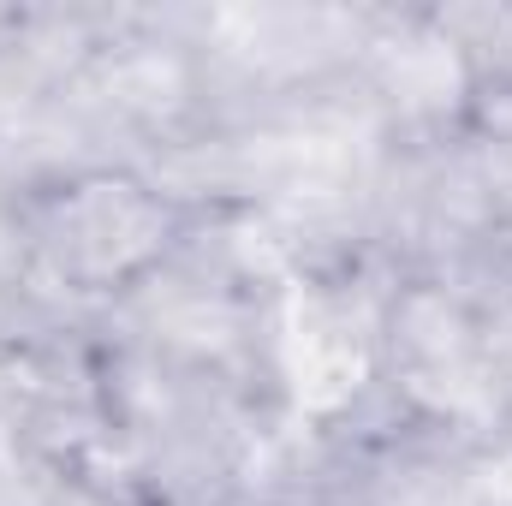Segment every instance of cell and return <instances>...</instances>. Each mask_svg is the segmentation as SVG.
Here are the masks:
<instances>
[{
	"instance_id": "obj_1",
	"label": "cell",
	"mask_w": 512,
	"mask_h": 506,
	"mask_svg": "<svg viewBox=\"0 0 512 506\" xmlns=\"http://www.w3.org/2000/svg\"><path fill=\"white\" fill-rule=\"evenodd\" d=\"M36 245L78 292H120L173 251V203L126 167H96L42 197Z\"/></svg>"
},
{
	"instance_id": "obj_2",
	"label": "cell",
	"mask_w": 512,
	"mask_h": 506,
	"mask_svg": "<svg viewBox=\"0 0 512 506\" xmlns=\"http://www.w3.org/2000/svg\"><path fill=\"white\" fill-rule=\"evenodd\" d=\"M477 24H489V18L477 12ZM489 30H495V24H489ZM471 54H477V60H489V72H495L501 84H512V42L501 36V30H495L489 42H471Z\"/></svg>"
}]
</instances>
